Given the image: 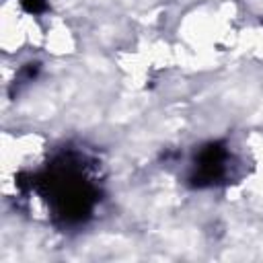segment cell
<instances>
[{"label": "cell", "instance_id": "cell-1", "mask_svg": "<svg viewBox=\"0 0 263 263\" xmlns=\"http://www.w3.org/2000/svg\"><path fill=\"white\" fill-rule=\"evenodd\" d=\"M31 187L43 195L53 220L62 226L84 224L99 203V187L88 173L86 158L70 150L33 177Z\"/></svg>", "mask_w": 263, "mask_h": 263}, {"label": "cell", "instance_id": "cell-2", "mask_svg": "<svg viewBox=\"0 0 263 263\" xmlns=\"http://www.w3.org/2000/svg\"><path fill=\"white\" fill-rule=\"evenodd\" d=\"M232 154L224 142H210L195 154L191 185L193 187H212L224 183L230 175Z\"/></svg>", "mask_w": 263, "mask_h": 263}]
</instances>
